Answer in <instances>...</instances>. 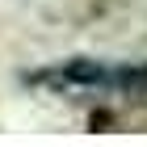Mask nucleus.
<instances>
[{
	"mask_svg": "<svg viewBox=\"0 0 147 147\" xmlns=\"http://www.w3.org/2000/svg\"><path fill=\"white\" fill-rule=\"evenodd\" d=\"M113 67L97 63V59H63L55 67L30 71L34 88H51V92H71V88H109Z\"/></svg>",
	"mask_w": 147,
	"mask_h": 147,
	"instance_id": "f257e3e1",
	"label": "nucleus"
},
{
	"mask_svg": "<svg viewBox=\"0 0 147 147\" xmlns=\"http://www.w3.org/2000/svg\"><path fill=\"white\" fill-rule=\"evenodd\" d=\"M109 88H118L130 105H143V109H147V63H126V67H113Z\"/></svg>",
	"mask_w": 147,
	"mask_h": 147,
	"instance_id": "f03ea898",
	"label": "nucleus"
},
{
	"mask_svg": "<svg viewBox=\"0 0 147 147\" xmlns=\"http://www.w3.org/2000/svg\"><path fill=\"white\" fill-rule=\"evenodd\" d=\"M88 126L97 130V135H101V130H113V126H118V113H113V109H97L88 118Z\"/></svg>",
	"mask_w": 147,
	"mask_h": 147,
	"instance_id": "7ed1b4c3",
	"label": "nucleus"
}]
</instances>
